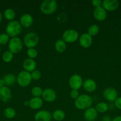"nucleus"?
Here are the masks:
<instances>
[{
	"mask_svg": "<svg viewBox=\"0 0 121 121\" xmlns=\"http://www.w3.org/2000/svg\"><path fill=\"white\" fill-rule=\"evenodd\" d=\"M83 79L79 74H73L71 76L69 80V85L72 89H79L83 86Z\"/></svg>",
	"mask_w": 121,
	"mask_h": 121,
	"instance_id": "6e6552de",
	"label": "nucleus"
},
{
	"mask_svg": "<svg viewBox=\"0 0 121 121\" xmlns=\"http://www.w3.org/2000/svg\"><path fill=\"white\" fill-rule=\"evenodd\" d=\"M3 80L6 86H10L15 83V82L17 81V78L14 74L9 73V74H6L4 77Z\"/></svg>",
	"mask_w": 121,
	"mask_h": 121,
	"instance_id": "4be33fe9",
	"label": "nucleus"
},
{
	"mask_svg": "<svg viewBox=\"0 0 121 121\" xmlns=\"http://www.w3.org/2000/svg\"><path fill=\"white\" fill-rule=\"evenodd\" d=\"M103 96L109 102H115L117 98V92L113 87H107L103 91Z\"/></svg>",
	"mask_w": 121,
	"mask_h": 121,
	"instance_id": "9d476101",
	"label": "nucleus"
},
{
	"mask_svg": "<svg viewBox=\"0 0 121 121\" xmlns=\"http://www.w3.org/2000/svg\"><path fill=\"white\" fill-rule=\"evenodd\" d=\"M32 79L34 80H38L41 78L42 73L38 70H35L30 73Z\"/></svg>",
	"mask_w": 121,
	"mask_h": 121,
	"instance_id": "2f4dec72",
	"label": "nucleus"
},
{
	"mask_svg": "<svg viewBox=\"0 0 121 121\" xmlns=\"http://www.w3.org/2000/svg\"><path fill=\"white\" fill-rule=\"evenodd\" d=\"M4 115L8 119H13L16 115V111L11 107L7 108L4 111Z\"/></svg>",
	"mask_w": 121,
	"mask_h": 121,
	"instance_id": "393cba45",
	"label": "nucleus"
},
{
	"mask_svg": "<svg viewBox=\"0 0 121 121\" xmlns=\"http://www.w3.org/2000/svg\"><path fill=\"white\" fill-rule=\"evenodd\" d=\"M2 14H1V13L0 12V22L2 21Z\"/></svg>",
	"mask_w": 121,
	"mask_h": 121,
	"instance_id": "ea45409f",
	"label": "nucleus"
},
{
	"mask_svg": "<svg viewBox=\"0 0 121 121\" xmlns=\"http://www.w3.org/2000/svg\"><path fill=\"white\" fill-rule=\"evenodd\" d=\"M11 91L8 86H3L0 88V100L4 102H7L11 99Z\"/></svg>",
	"mask_w": 121,
	"mask_h": 121,
	"instance_id": "4468645a",
	"label": "nucleus"
},
{
	"mask_svg": "<svg viewBox=\"0 0 121 121\" xmlns=\"http://www.w3.org/2000/svg\"><path fill=\"white\" fill-rule=\"evenodd\" d=\"M119 2L117 0H104L102 7L106 11H114L119 7Z\"/></svg>",
	"mask_w": 121,
	"mask_h": 121,
	"instance_id": "9b49d317",
	"label": "nucleus"
},
{
	"mask_svg": "<svg viewBox=\"0 0 121 121\" xmlns=\"http://www.w3.org/2000/svg\"><path fill=\"white\" fill-rule=\"evenodd\" d=\"M39 37L37 34L33 32L27 33L24 37L23 43L28 48H34L38 44Z\"/></svg>",
	"mask_w": 121,
	"mask_h": 121,
	"instance_id": "20e7f679",
	"label": "nucleus"
},
{
	"mask_svg": "<svg viewBox=\"0 0 121 121\" xmlns=\"http://www.w3.org/2000/svg\"><path fill=\"white\" fill-rule=\"evenodd\" d=\"M79 39V34L74 29H68L65 30L62 34V40L65 43H72Z\"/></svg>",
	"mask_w": 121,
	"mask_h": 121,
	"instance_id": "0eeeda50",
	"label": "nucleus"
},
{
	"mask_svg": "<svg viewBox=\"0 0 121 121\" xmlns=\"http://www.w3.org/2000/svg\"><path fill=\"white\" fill-rule=\"evenodd\" d=\"M58 4L55 0H45L43 1L40 5V9L42 13L46 15H51L56 11Z\"/></svg>",
	"mask_w": 121,
	"mask_h": 121,
	"instance_id": "7ed1b4c3",
	"label": "nucleus"
},
{
	"mask_svg": "<svg viewBox=\"0 0 121 121\" xmlns=\"http://www.w3.org/2000/svg\"><path fill=\"white\" fill-rule=\"evenodd\" d=\"M112 121H121V116H117L114 118Z\"/></svg>",
	"mask_w": 121,
	"mask_h": 121,
	"instance_id": "e433bc0d",
	"label": "nucleus"
},
{
	"mask_svg": "<svg viewBox=\"0 0 121 121\" xmlns=\"http://www.w3.org/2000/svg\"><path fill=\"white\" fill-rule=\"evenodd\" d=\"M98 33H99V27L97 25L92 24L88 28L87 33L91 37L97 35Z\"/></svg>",
	"mask_w": 121,
	"mask_h": 121,
	"instance_id": "bb28decb",
	"label": "nucleus"
},
{
	"mask_svg": "<svg viewBox=\"0 0 121 121\" xmlns=\"http://www.w3.org/2000/svg\"><path fill=\"white\" fill-rule=\"evenodd\" d=\"M102 2L103 1L101 0H93L91 4H92L93 6L95 7V8H97V7H102Z\"/></svg>",
	"mask_w": 121,
	"mask_h": 121,
	"instance_id": "72a5a7b5",
	"label": "nucleus"
},
{
	"mask_svg": "<svg viewBox=\"0 0 121 121\" xmlns=\"http://www.w3.org/2000/svg\"><path fill=\"white\" fill-rule=\"evenodd\" d=\"M98 117V112L94 108H89L85 110L84 118L87 121H94Z\"/></svg>",
	"mask_w": 121,
	"mask_h": 121,
	"instance_id": "2eb2a0df",
	"label": "nucleus"
},
{
	"mask_svg": "<svg viewBox=\"0 0 121 121\" xmlns=\"http://www.w3.org/2000/svg\"><path fill=\"white\" fill-rule=\"evenodd\" d=\"M43 91V90L39 86H34L32 88V91H31V93H32V95L34 97L40 98V96L42 95Z\"/></svg>",
	"mask_w": 121,
	"mask_h": 121,
	"instance_id": "c85d7f7f",
	"label": "nucleus"
},
{
	"mask_svg": "<svg viewBox=\"0 0 121 121\" xmlns=\"http://www.w3.org/2000/svg\"><path fill=\"white\" fill-rule=\"evenodd\" d=\"M15 12L12 8H7L5 10L4 13V16L6 20L9 21H13L15 17Z\"/></svg>",
	"mask_w": 121,
	"mask_h": 121,
	"instance_id": "b1692460",
	"label": "nucleus"
},
{
	"mask_svg": "<svg viewBox=\"0 0 121 121\" xmlns=\"http://www.w3.org/2000/svg\"><path fill=\"white\" fill-rule=\"evenodd\" d=\"M23 41L20 38L13 37L9 40L8 43V49L9 52H11L13 54H17L20 53L23 49Z\"/></svg>",
	"mask_w": 121,
	"mask_h": 121,
	"instance_id": "39448f33",
	"label": "nucleus"
},
{
	"mask_svg": "<svg viewBox=\"0 0 121 121\" xmlns=\"http://www.w3.org/2000/svg\"><path fill=\"white\" fill-rule=\"evenodd\" d=\"M52 118L51 112L46 110L38 111L34 115L35 121H51Z\"/></svg>",
	"mask_w": 121,
	"mask_h": 121,
	"instance_id": "f8f14e48",
	"label": "nucleus"
},
{
	"mask_svg": "<svg viewBox=\"0 0 121 121\" xmlns=\"http://www.w3.org/2000/svg\"><path fill=\"white\" fill-rule=\"evenodd\" d=\"M102 121H112V120L109 116L105 115L102 118Z\"/></svg>",
	"mask_w": 121,
	"mask_h": 121,
	"instance_id": "c9c22d12",
	"label": "nucleus"
},
{
	"mask_svg": "<svg viewBox=\"0 0 121 121\" xmlns=\"http://www.w3.org/2000/svg\"><path fill=\"white\" fill-rule=\"evenodd\" d=\"M24 104L25 106H29V101H27V100H26V101L24 102Z\"/></svg>",
	"mask_w": 121,
	"mask_h": 121,
	"instance_id": "58836bf2",
	"label": "nucleus"
},
{
	"mask_svg": "<svg viewBox=\"0 0 121 121\" xmlns=\"http://www.w3.org/2000/svg\"><path fill=\"white\" fill-rule=\"evenodd\" d=\"M83 87L87 92H93L97 89V84L93 79H87L83 82Z\"/></svg>",
	"mask_w": 121,
	"mask_h": 121,
	"instance_id": "a211bd4d",
	"label": "nucleus"
},
{
	"mask_svg": "<svg viewBox=\"0 0 121 121\" xmlns=\"http://www.w3.org/2000/svg\"><path fill=\"white\" fill-rule=\"evenodd\" d=\"M1 45H0V53H1Z\"/></svg>",
	"mask_w": 121,
	"mask_h": 121,
	"instance_id": "a19ab883",
	"label": "nucleus"
},
{
	"mask_svg": "<svg viewBox=\"0 0 121 121\" xmlns=\"http://www.w3.org/2000/svg\"><path fill=\"white\" fill-rule=\"evenodd\" d=\"M43 104V101L41 98L33 97L29 100V106L32 109H39L42 106Z\"/></svg>",
	"mask_w": 121,
	"mask_h": 121,
	"instance_id": "aec40b11",
	"label": "nucleus"
},
{
	"mask_svg": "<svg viewBox=\"0 0 121 121\" xmlns=\"http://www.w3.org/2000/svg\"><path fill=\"white\" fill-rule=\"evenodd\" d=\"M79 96V92H78V90L72 89V91L70 92V96H71V98H72V99H75V100Z\"/></svg>",
	"mask_w": 121,
	"mask_h": 121,
	"instance_id": "473e14b6",
	"label": "nucleus"
},
{
	"mask_svg": "<svg viewBox=\"0 0 121 121\" xmlns=\"http://www.w3.org/2000/svg\"><path fill=\"white\" fill-rule=\"evenodd\" d=\"M42 99L47 102H52L56 98V93L55 91L51 88H46L43 91Z\"/></svg>",
	"mask_w": 121,
	"mask_h": 121,
	"instance_id": "1a4fd4ad",
	"label": "nucleus"
},
{
	"mask_svg": "<svg viewBox=\"0 0 121 121\" xmlns=\"http://www.w3.org/2000/svg\"><path fill=\"white\" fill-rule=\"evenodd\" d=\"M4 85H5V83H4V81L3 79H0V88L3 87V86H4Z\"/></svg>",
	"mask_w": 121,
	"mask_h": 121,
	"instance_id": "4c0bfd02",
	"label": "nucleus"
},
{
	"mask_svg": "<svg viewBox=\"0 0 121 121\" xmlns=\"http://www.w3.org/2000/svg\"><path fill=\"white\" fill-rule=\"evenodd\" d=\"M9 41V37L7 33L0 34V45H5Z\"/></svg>",
	"mask_w": 121,
	"mask_h": 121,
	"instance_id": "7c9ffc66",
	"label": "nucleus"
},
{
	"mask_svg": "<svg viewBox=\"0 0 121 121\" xmlns=\"http://www.w3.org/2000/svg\"><path fill=\"white\" fill-rule=\"evenodd\" d=\"M94 17L98 21H104L107 17V11L102 7L95 8L93 11Z\"/></svg>",
	"mask_w": 121,
	"mask_h": 121,
	"instance_id": "dca6fc26",
	"label": "nucleus"
},
{
	"mask_svg": "<svg viewBox=\"0 0 121 121\" xmlns=\"http://www.w3.org/2000/svg\"><path fill=\"white\" fill-rule=\"evenodd\" d=\"M6 33L11 37L12 38L16 37L19 35L22 31V26L20 24V22L15 20L9 21L6 26Z\"/></svg>",
	"mask_w": 121,
	"mask_h": 121,
	"instance_id": "f03ea898",
	"label": "nucleus"
},
{
	"mask_svg": "<svg viewBox=\"0 0 121 121\" xmlns=\"http://www.w3.org/2000/svg\"><path fill=\"white\" fill-rule=\"evenodd\" d=\"M14 58V54L9 52V50L6 51L3 53L2 56V59L4 61L5 63H9L13 60Z\"/></svg>",
	"mask_w": 121,
	"mask_h": 121,
	"instance_id": "cd10ccee",
	"label": "nucleus"
},
{
	"mask_svg": "<svg viewBox=\"0 0 121 121\" xmlns=\"http://www.w3.org/2000/svg\"><path fill=\"white\" fill-rule=\"evenodd\" d=\"M52 118L53 119L56 121H62L64 120L65 118V113L63 111L60 109L55 110L52 113Z\"/></svg>",
	"mask_w": 121,
	"mask_h": 121,
	"instance_id": "5701e85b",
	"label": "nucleus"
},
{
	"mask_svg": "<svg viewBox=\"0 0 121 121\" xmlns=\"http://www.w3.org/2000/svg\"><path fill=\"white\" fill-rule=\"evenodd\" d=\"M32 77L30 73L26 71H21L18 74L17 77V82L20 86L22 87H26L30 84L32 82Z\"/></svg>",
	"mask_w": 121,
	"mask_h": 121,
	"instance_id": "423d86ee",
	"label": "nucleus"
},
{
	"mask_svg": "<svg viewBox=\"0 0 121 121\" xmlns=\"http://www.w3.org/2000/svg\"><path fill=\"white\" fill-rule=\"evenodd\" d=\"M95 109L99 113H105L109 109V106L106 103L101 102L96 105Z\"/></svg>",
	"mask_w": 121,
	"mask_h": 121,
	"instance_id": "a878e982",
	"label": "nucleus"
},
{
	"mask_svg": "<svg viewBox=\"0 0 121 121\" xmlns=\"http://www.w3.org/2000/svg\"><path fill=\"white\" fill-rule=\"evenodd\" d=\"M115 106L119 109L121 110V97L117 98L115 101Z\"/></svg>",
	"mask_w": 121,
	"mask_h": 121,
	"instance_id": "f704fd0d",
	"label": "nucleus"
},
{
	"mask_svg": "<svg viewBox=\"0 0 121 121\" xmlns=\"http://www.w3.org/2000/svg\"><path fill=\"white\" fill-rule=\"evenodd\" d=\"M66 48V43L62 39H59L56 41L55 43V48L57 52L60 53H63L65 51Z\"/></svg>",
	"mask_w": 121,
	"mask_h": 121,
	"instance_id": "412c9836",
	"label": "nucleus"
},
{
	"mask_svg": "<svg viewBox=\"0 0 121 121\" xmlns=\"http://www.w3.org/2000/svg\"><path fill=\"white\" fill-rule=\"evenodd\" d=\"M20 23L22 27L25 28L30 27L33 23V18L30 14H23L20 19Z\"/></svg>",
	"mask_w": 121,
	"mask_h": 121,
	"instance_id": "f3484780",
	"label": "nucleus"
},
{
	"mask_svg": "<svg viewBox=\"0 0 121 121\" xmlns=\"http://www.w3.org/2000/svg\"><path fill=\"white\" fill-rule=\"evenodd\" d=\"M27 54L28 57H29V59H34L37 56V50L34 48H28L27 50Z\"/></svg>",
	"mask_w": 121,
	"mask_h": 121,
	"instance_id": "c756f323",
	"label": "nucleus"
},
{
	"mask_svg": "<svg viewBox=\"0 0 121 121\" xmlns=\"http://www.w3.org/2000/svg\"><path fill=\"white\" fill-rule=\"evenodd\" d=\"M92 98L88 95H80L75 100L74 105L76 108L79 110H86L91 107L93 104Z\"/></svg>",
	"mask_w": 121,
	"mask_h": 121,
	"instance_id": "f257e3e1",
	"label": "nucleus"
},
{
	"mask_svg": "<svg viewBox=\"0 0 121 121\" xmlns=\"http://www.w3.org/2000/svg\"><path fill=\"white\" fill-rule=\"evenodd\" d=\"M23 67L25 71L31 73L33 71L35 70L36 68V63L34 59H27L24 60L23 63Z\"/></svg>",
	"mask_w": 121,
	"mask_h": 121,
	"instance_id": "6ab92c4d",
	"label": "nucleus"
},
{
	"mask_svg": "<svg viewBox=\"0 0 121 121\" xmlns=\"http://www.w3.org/2000/svg\"><path fill=\"white\" fill-rule=\"evenodd\" d=\"M79 43L80 46L83 48H89L93 43L92 37L89 35L87 33H83L79 37Z\"/></svg>",
	"mask_w": 121,
	"mask_h": 121,
	"instance_id": "ddd939ff",
	"label": "nucleus"
}]
</instances>
